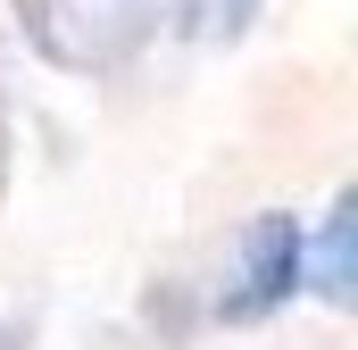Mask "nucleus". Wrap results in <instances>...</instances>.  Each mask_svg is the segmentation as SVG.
<instances>
[{
  "label": "nucleus",
  "instance_id": "nucleus-1",
  "mask_svg": "<svg viewBox=\"0 0 358 350\" xmlns=\"http://www.w3.org/2000/svg\"><path fill=\"white\" fill-rule=\"evenodd\" d=\"M17 8L59 67H108L159 25V0H17Z\"/></svg>",
  "mask_w": 358,
  "mask_h": 350
},
{
  "label": "nucleus",
  "instance_id": "nucleus-2",
  "mask_svg": "<svg viewBox=\"0 0 358 350\" xmlns=\"http://www.w3.org/2000/svg\"><path fill=\"white\" fill-rule=\"evenodd\" d=\"M300 259H308V234H300V217H250L242 225V251H234V292H217V309L225 317H267L275 300H292L300 292Z\"/></svg>",
  "mask_w": 358,
  "mask_h": 350
},
{
  "label": "nucleus",
  "instance_id": "nucleus-3",
  "mask_svg": "<svg viewBox=\"0 0 358 350\" xmlns=\"http://www.w3.org/2000/svg\"><path fill=\"white\" fill-rule=\"evenodd\" d=\"M350 234H358V209H350V200H334L317 259H300V284H317L325 300H350Z\"/></svg>",
  "mask_w": 358,
  "mask_h": 350
},
{
  "label": "nucleus",
  "instance_id": "nucleus-4",
  "mask_svg": "<svg viewBox=\"0 0 358 350\" xmlns=\"http://www.w3.org/2000/svg\"><path fill=\"white\" fill-rule=\"evenodd\" d=\"M250 8H259V0H192V34H200V42H225V34L250 25Z\"/></svg>",
  "mask_w": 358,
  "mask_h": 350
}]
</instances>
